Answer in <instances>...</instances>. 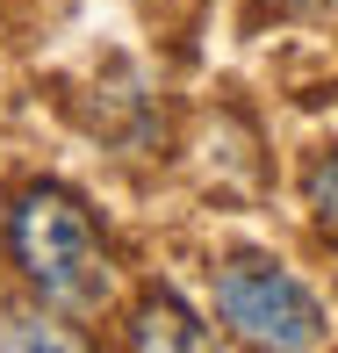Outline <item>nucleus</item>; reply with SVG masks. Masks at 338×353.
<instances>
[{"mask_svg": "<svg viewBox=\"0 0 338 353\" xmlns=\"http://www.w3.org/2000/svg\"><path fill=\"white\" fill-rule=\"evenodd\" d=\"M130 339H137V346H202L209 332H202L195 317H187L180 303H173V296H151V303H137Z\"/></svg>", "mask_w": 338, "mask_h": 353, "instance_id": "nucleus-3", "label": "nucleus"}, {"mask_svg": "<svg viewBox=\"0 0 338 353\" xmlns=\"http://www.w3.org/2000/svg\"><path fill=\"white\" fill-rule=\"evenodd\" d=\"M310 210L338 231V152H324V159L310 166Z\"/></svg>", "mask_w": 338, "mask_h": 353, "instance_id": "nucleus-4", "label": "nucleus"}, {"mask_svg": "<svg viewBox=\"0 0 338 353\" xmlns=\"http://www.w3.org/2000/svg\"><path fill=\"white\" fill-rule=\"evenodd\" d=\"M216 317L245 346H317L324 339V303L281 260H223L216 267Z\"/></svg>", "mask_w": 338, "mask_h": 353, "instance_id": "nucleus-2", "label": "nucleus"}, {"mask_svg": "<svg viewBox=\"0 0 338 353\" xmlns=\"http://www.w3.org/2000/svg\"><path fill=\"white\" fill-rule=\"evenodd\" d=\"M8 252L22 281L36 288L51 310L94 317L108 303V252L94 238V216L79 210L65 188H22L8 210Z\"/></svg>", "mask_w": 338, "mask_h": 353, "instance_id": "nucleus-1", "label": "nucleus"}]
</instances>
